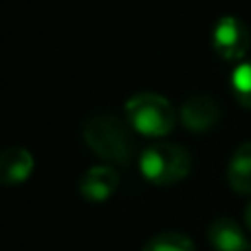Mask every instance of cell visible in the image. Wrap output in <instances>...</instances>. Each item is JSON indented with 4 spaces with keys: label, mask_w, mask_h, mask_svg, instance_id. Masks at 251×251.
<instances>
[{
    "label": "cell",
    "mask_w": 251,
    "mask_h": 251,
    "mask_svg": "<svg viewBox=\"0 0 251 251\" xmlns=\"http://www.w3.org/2000/svg\"><path fill=\"white\" fill-rule=\"evenodd\" d=\"M84 141L100 159L128 163L132 156V139L128 128L113 115H95L84 126Z\"/></svg>",
    "instance_id": "1"
},
{
    "label": "cell",
    "mask_w": 251,
    "mask_h": 251,
    "mask_svg": "<svg viewBox=\"0 0 251 251\" xmlns=\"http://www.w3.org/2000/svg\"><path fill=\"white\" fill-rule=\"evenodd\" d=\"M126 119L134 132L146 137H165L174 130L176 113L163 95L139 93L126 101Z\"/></svg>",
    "instance_id": "2"
},
{
    "label": "cell",
    "mask_w": 251,
    "mask_h": 251,
    "mask_svg": "<svg viewBox=\"0 0 251 251\" xmlns=\"http://www.w3.org/2000/svg\"><path fill=\"white\" fill-rule=\"evenodd\" d=\"M139 170L154 185H172L190 174L192 159L176 143H152L141 152Z\"/></svg>",
    "instance_id": "3"
},
{
    "label": "cell",
    "mask_w": 251,
    "mask_h": 251,
    "mask_svg": "<svg viewBox=\"0 0 251 251\" xmlns=\"http://www.w3.org/2000/svg\"><path fill=\"white\" fill-rule=\"evenodd\" d=\"M212 47L223 60H240L249 51V29L240 18L225 16L212 29Z\"/></svg>",
    "instance_id": "4"
},
{
    "label": "cell",
    "mask_w": 251,
    "mask_h": 251,
    "mask_svg": "<svg viewBox=\"0 0 251 251\" xmlns=\"http://www.w3.org/2000/svg\"><path fill=\"white\" fill-rule=\"evenodd\" d=\"M221 119V108L207 95H194L181 106V124L190 132H205Z\"/></svg>",
    "instance_id": "5"
},
{
    "label": "cell",
    "mask_w": 251,
    "mask_h": 251,
    "mask_svg": "<svg viewBox=\"0 0 251 251\" xmlns=\"http://www.w3.org/2000/svg\"><path fill=\"white\" fill-rule=\"evenodd\" d=\"M119 187V174L110 165H95L86 170L79 181V192L86 201L93 203H104L115 194Z\"/></svg>",
    "instance_id": "6"
},
{
    "label": "cell",
    "mask_w": 251,
    "mask_h": 251,
    "mask_svg": "<svg viewBox=\"0 0 251 251\" xmlns=\"http://www.w3.org/2000/svg\"><path fill=\"white\" fill-rule=\"evenodd\" d=\"M207 238L216 251H251V240L231 218H216L209 225Z\"/></svg>",
    "instance_id": "7"
},
{
    "label": "cell",
    "mask_w": 251,
    "mask_h": 251,
    "mask_svg": "<svg viewBox=\"0 0 251 251\" xmlns=\"http://www.w3.org/2000/svg\"><path fill=\"white\" fill-rule=\"evenodd\" d=\"M33 156H31L29 150L20 146L7 148L0 156V178L7 185H18V183H25L26 178L33 172Z\"/></svg>",
    "instance_id": "8"
},
{
    "label": "cell",
    "mask_w": 251,
    "mask_h": 251,
    "mask_svg": "<svg viewBox=\"0 0 251 251\" xmlns=\"http://www.w3.org/2000/svg\"><path fill=\"white\" fill-rule=\"evenodd\" d=\"M227 183L238 194H251V141L234 152L227 168Z\"/></svg>",
    "instance_id": "9"
},
{
    "label": "cell",
    "mask_w": 251,
    "mask_h": 251,
    "mask_svg": "<svg viewBox=\"0 0 251 251\" xmlns=\"http://www.w3.org/2000/svg\"><path fill=\"white\" fill-rule=\"evenodd\" d=\"M143 251H196L194 243L187 236L178 234V231H165L159 234L143 247Z\"/></svg>",
    "instance_id": "10"
},
{
    "label": "cell",
    "mask_w": 251,
    "mask_h": 251,
    "mask_svg": "<svg viewBox=\"0 0 251 251\" xmlns=\"http://www.w3.org/2000/svg\"><path fill=\"white\" fill-rule=\"evenodd\" d=\"M231 91L243 106L251 108V62H243L231 73Z\"/></svg>",
    "instance_id": "11"
},
{
    "label": "cell",
    "mask_w": 251,
    "mask_h": 251,
    "mask_svg": "<svg viewBox=\"0 0 251 251\" xmlns=\"http://www.w3.org/2000/svg\"><path fill=\"white\" fill-rule=\"evenodd\" d=\"M247 225H249V229H251V203L247 205Z\"/></svg>",
    "instance_id": "12"
}]
</instances>
